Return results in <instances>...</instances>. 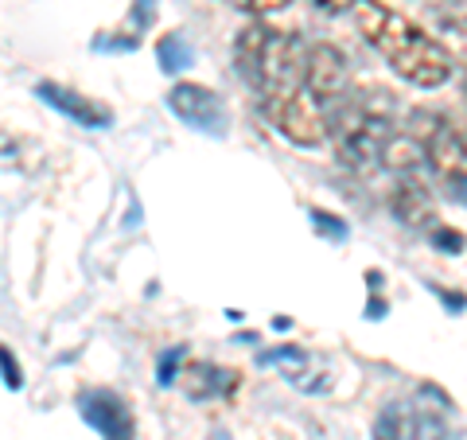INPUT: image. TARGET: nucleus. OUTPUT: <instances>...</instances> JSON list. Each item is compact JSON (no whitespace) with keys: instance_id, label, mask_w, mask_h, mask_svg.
<instances>
[{"instance_id":"25","label":"nucleus","mask_w":467,"mask_h":440,"mask_svg":"<svg viewBox=\"0 0 467 440\" xmlns=\"http://www.w3.org/2000/svg\"><path fill=\"white\" fill-rule=\"evenodd\" d=\"M444 187H448V195H451V199L463 203V207H467V175H463V180H451V183H444Z\"/></svg>"},{"instance_id":"13","label":"nucleus","mask_w":467,"mask_h":440,"mask_svg":"<svg viewBox=\"0 0 467 440\" xmlns=\"http://www.w3.org/2000/svg\"><path fill=\"white\" fill-rule=\"evenodd\" d=\"M420 160H425V149L409 137V133H393V141L386 144L382 164L398 175H420Z\"/></svg>"},{"instance_id":"16","label":"nucleus","mask_w":467,"mask_h":440,"mask_svg":"<svg viewBox=\"0 0 467 440\" xmlns=\"http://www.w3.org/2000/svg\"><path fill=\"white\" fill-rule=\"evenodd\" d=\"M257 362L261 366H288V378H296L300 366L308 362V355H304L300 347H276V351H261Z\"/></svg>"},{"instance_id":"9","label":"nucleus","mask_w":467,"mask_h":440,"mask_svg":"<svg viewBox=\"0 0 467 440\" xmlns=\"http://www.w3.org/2000/svg\"><path fill=\"white\" fill-rule=\"evenodd\" d=\"M420 149H425V160H429L432 172L441 175L444 183L463 180V175H467V141L448 121L436 125L432 133L420 141Z\"/></svg>"},{"instance_id":"27","label":"nucleus","mask_w":467,"mask_h":440,"mask_svg":"<svg viewBox=\"0 0 467 440\" xmlns=\"http://www.w3.org/2000/svg\"><path fill=\"white\" fill-rule=\"evenodd\" d=\"M463 98H467V79H463Z\"/></svg>"},{"instance_id":"8","label":"nucleus","mask_w":467,"mask_h":440,"mask_svg":"<svg viewBox=\"0 0 467 440\" xmlns=\"http://www.w3.org/2000/svg\"><path fill=\"white\" fill-rule=\"evenodd\" d=\"M78 409H82L86 424H94V429L106 440H133L137 436L133 414H129L125 398H117L113 390H86Z\"/></svg>"},{"instance_id":"21","label":"nucleus","mask_w":467,"mask_h":440,"mask_svg":"<svg viewBox=\"0 0 467 440\" xmlns=\"http://www.w3.org/2000/svg\"><path fill=\"white\" fill-rule=\"evenodd\" d=\"M156 16V0H133V16H129V27L140 36V27H149Z\"/></svg>"},{"instance_id":"22","label":"nucleus","mask_w":467,"mask_h":440,"mask_svg":"<svg viewBox=\"0 0 467 440\" xmlns=\"http://www.w3.org/2000/svg\"><path fill=\"white\" fill-rule=\"evenodd\" d=\"M312 218H316V230H319V234H331L335 242H343V238H347V226H343V223H339V218H335V215L312 211Z\"/></svg>"},{"instance_id":"6","label":"nucleus","mask_w":467,"mask_h":440,"mask_svg":"<svg viewBox=\"0 0 467 440\" xmlns=\"http://www.w3.org/2000/svg\"><path fill=\"white\" fill-rule=\"evenodd\" d=\"M168 110L180 117V121L199 129V133H211V137L226 133V106H223V98H218L214 90H202V86H195V82L171 86Z\"/></svg>"},{"instance_id":"1","label":"nucleus","mask_w":467,"mask_h":440,"mask_svg":"<svg viewBox=\"0 0 467 440\" xmlns=\"http://www.w3.org/2000/svg\"><path fill=\"white\" fill-rule=\"evenodd\" d=\"M350 16H355L362 39H367L409 86L436 90V86H444L451 79V55L444 43L425 36L413 20H405L401 12L386 8L382 0H355Z\"/></svg>"},{"instance_id":"11","label":"nucleus","mask_w":467,"mask_h":440,"mask_svg":"<svg viewBox=\"0 0 467 440\" xmlns=\"http://www.w3.org/2000/svg\"><path fill=\"white\" fill-rule=\"evenodd\" d=\"M180 386L192 402H207V398H230L238 390V374L226 371V366H214V362H192L187 371L180 374Z\"/></svg>"},{"instance_id":"12","label":"nucleus","mask_w":467,"mask_h":440,"mask_svg":"<svg viewBox=\"0 0 467 440\" xmlns=\"http://www.w3.org/2000/svg\"><path fill=\"white\" fill-rule=\"evenodd\" d=\"M269 24H245L238 39H234V67H238L242 82L261 90V67H265V47H269Z\"/></svg>"},{"instance_id":"20","label":"nucleus","mask_w":467,"mask_h":440,"mask_svg":"<svg viewBox=\"0 0 467 440\" xmlns=\"http://www.w3.org/2000/svg\"><path fill=\"white\" fill-rule=\"evenodd\" d=\"M429 238H432V246H436V249H444V254H460V249L467 246L463 234H460V230H451V226H436V230L429 234Z\"/></svg>"},{"instance_id":"2","label":"nucleus","mask_w":467,"mask_h":440,"mask_svg":"<svg viewBox=\"0 0 467 440\" xmlns=\"http://www.w3.org/2000/svg\"><path fill=\"white\" fill-rule=\"evenodd\" d=\"M393 106H370V101H339L327 117V137L335 141V156L350 172L370 175L382 168L386 144L393 141Z\"/></svg>"},{"instance_id":"24","label":"nucleus","mask_w":467,"mask_h":440,"mask_svg":"<svg viewBox=\"0 0 467 440\" xmlns=\"http://www.w3.org/2000/svg\"><path fill=\"white\" fill-rule=\"evenodd\" d=\"M288 5V0H245V8H254V12H281Z\"/></svg>"},{"instance_id":"15","label":"nucleus","mask_w":467,"mask_h":440,"mask_svg":"<svg viewBox=\"0 0 467 440\" xmlns=\"http://www.w3.org/2000/svg\"><path fill=\"white\" fill-rule=\"evenodd\" d=\"M420 429L417 417L409 414L405 405H389L382 417H378V440H409Z\"/></svg>"},{"instance_id":"23","label":"nucleus","mask_w":467,"mask_h":440,"mask_svg":"<svg viewBox=\"0 0 467 440\" xmlns=\"http://www.w3.org/2000/svg\"><path fill=\"white\" fill-rule=\"evenodd\" d=\"M316 8H324V12H331V16H339V12H347L355 0H312Z\"/></svg>"},{"instance_id":"7","label":"nucleus","mask_w":467,"mask_h":440,"mask_svg":"<svg viewBox=\"0 0 467 440\" xmlns=\"http://www.w3.org/2000/svg\"><path fill=\"white\" fill-rule=\"evenodd\" d=\"M389 211L398 215V223H405L409 230H436V199L429 192V183L420 175H398L389 192Z\"/></svg>"},{"instance_id":"14","label":"nucleus","mask_w":467,"mask_h":440,"mask_svg":"<svg viewBox=\"0 0 467 440\" xmlns=\"http://www.w3.org/2000/svg\"><path fill=\"white\" fill-rule=\"evenodd\" d=\"M156 63H160V70L164 75H180V70H187L195 63V47L187 43L183 36H164L160 39V47H156Z\"/></svg>"},{"instance_id":"26","label":"nucleus","mask_w":467,"mask_h":440,"mask_svg":"<svg viewBox=\"0 0 467 440\" xmlns=\"http://www.w3.org/2000/svg\"><path fill=\"white\" fill-rule=\"evenodd\" d=\"M448 5H467V0H448Z\"/></svg>"},{"instance_id":"3","label":"nucleus","mask_w":467,"mask_h":440,"mask_svg":"<svg viewBox=\"0 0 467 440\" xmlns=\"http://www.w3.org/2000/svg\"><path fill=\"white\" fill-rule=\"evenodd\" d=\"M304 63H308L304 43L296 36L276 32L273 27L269 47H265V67H261V94H265V106L304 90Z\"/></svg>"},{"instance_id":"18","label":"nucleus","mask_w":467,"mask_h":440,"mask_svg":"<svg viewBox=\"0 0 467 440\" xmlns=\"http://www.w3.org/2000/svg\"><path fill=\"white\" fill-rule=\"evenodd\" d=\"M183 359H187V347L164 351V355H160V362H156V382H160V386L180 382V362H183Z\"/></svg>"},{"instance_id":"19","label":"nucleus","mask_w":467,"mask_h":440,"mask_svg":"<svg viewBox=\"0 0 467 440\" xmlns=\"http://www.w3.org/2000/svg\"><path fill=\"white\" fill-rule=\"evenodd\" d=\"M0 378H5V386L8 390H20L24 386V371H20V362L12 359V351L0 343Z\"/></svg>"},{"instance_id":"10","label":"nucleus","mask_w":467,"mask_h":440,"mask_svg":"<svg viewBox=\"0 0 467 440\" xmlns=\"http://www.w3.org/2000/svg\"><path fill=\"white\" fill-rule=\"evenodd\" d=\"M36 94L47 101V106H55L58 113H67L70 121H78L82 129H109L113 125V113L101 106V101L86 98L78 90H67V86H58V82H39Z\"/></svg>"},{"instance_id":"17","label":"nucleus","mask_w":467,"mask_h":440,"mask_svg":"<svg viewBox=\"0 0 467 440\" xmlns=\"http://www.w3.org/2000/svg\"><path fill=\"white\" fill-rule=\"evenodd\" d=\"M441 32L448 36V55H456L467 67V16H444Z\"/></svg>"},{"instance_id":"4","label":"nucleus","mask_w":467,"mask_h":440,"mask_svg":"<svg viewBox=\"0 0 467 440\" xmlns=\"http://www.w3.org/2000/svg\"><path fill=\"white\" fill-rule=\"evenodd\" d=\"M265 113L273 117V125L281 129L292 144H300V149H316V144L327 141V113L308 90H296L281 101H273V106H265Z\"/></svg>"},{"instance_id":"5","label":"nucleus","mask_w":467,"mask_h":440,"mask_svg":"<svg viewBox=\"0 0 467 440\" xmlns=\"http://www.w3.org/2000/svg\"><path fill=\"white\" fill-rule=\"evenodd\" d=\"M304 90H308L319 106H339L350 90V63L335 43H312L308 63H304Z\"/></svg>"}]
</instances>
